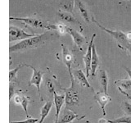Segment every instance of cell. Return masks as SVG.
<instances>
[{
    "mask_svg": "<svg viewBox=\"0 0 131 123\" xmlns=\"http://www.w3.org/2000/svg\"><path fill=\"white\" fill-rule=\"evenodd\" d=\"M55 35L56 34L54 32H52V30H48L44 33H42V34H39L34 37H31V38L20 41L19 43L10 46L9 51L10 53H12L40 47L46 44L48 41L52 39V37H54Z\"/></svg>",
    "mask_w": 131,
    "mask_h": 123,
    "instance_id": "cell-1",
    "label": "cell"
},
{
    "mask_svg": "<svg viewBox=\"0 0 131 123\" xmlns=\"http://www.w3.org/2000/svg\"><path fill=\"white\" fill-rule=\"evenodd\" d=\"M71 76V86L69 88L64 89L66 95V106L69 108L70 107L77 106L80 102V94L75 85V78L72 72H69Z\"/></svg>",
    "mask_w": 131,
    "mask_h": 123,
    "instance_id": "cell-2",
    "label": "cell"
},
{
    "mask_svg": "<svg viewBox=\"0 0 131 123\" xmlns=\"http://www.w3.org/2000/svg\"><path fill=\"white\" fill-rule=\"evenodd\" d=\"M92 22L96 23L97 26L99 28H101L102 30H104L105 32L108 33L109 35H112L113 38L119 43V46H120L121 48H122L123 49H125L126 50V48H128V46L130 44V42L128 40V39H127L126 34L123 33L121 30H109V29L102 26V25H100L99 23H98L95 20V18H93V17H92Z\"/></svg>",
    "mask_w": 131,
    "mask_h": 123,
    "instance_id": "cell-3",
    "label": "cell"
},
{
    "mask_svg": "<svg viewBox=\"0 0 131 123\" xmlns=\"http://www.w3.org/2000/svg\"><path fill=\"white\" fill-rule=\"evenodd\" d=\"M25 67H28L33 70V75L32 77L30 80V84L29 85H35L37 89H38V92L39 94V97L41 98V101L43 100V98H42V95H41L40 93V85H41V82H42V79H43V74L45 73V71H41V70L36 69L35 67H33L32 65L30 64H25Z\"/></svg>",
    "mask_w": 131,
    "mask_h": 123,
    "instance_id": "cell-4",
    "label": "cell"
},
{
    "mask_svg": "<svg viewBox=\"0 0 131 123\" xmlns=\"http://www.w3.org/2000/svg\"><path fill=\"white\" fill-rule=\"evenodd\" d=\"M37 35L35 34H28L26 31H24L22 29L19 27L12 26H11L9 27V41L12 42V41L16 40H24L31 37H34Z\"/></svg>",
    "mask_w": 131,
    "mask_h": 123,
    "instance_id": "cell-5",
    "label": "cell"
},
{
    "mask_svg": "<svg viewBox=\"0 0 131 123\" xmlns=\"http://www.w3.org/2000/svg\"><path fill=\"white\" fill-rule=\"evenodd\" d=\"M10 20H20V22H23L27 26L40 29H46L48 25L47 22H44L43 20L34 17H12V16H11Z\"/></svg>",
    "mask_w": 131,
    "mask_h": 123,
    "instance_id": "cell-6",
    "label": "cell"
},
{
    "mask_svg": "<svg viewBox=\"0 0 131 123\" xmlns=\"http://www.w3.org/2000/svg\"><path fill=\"white\" fill-rule=\"evenodd\" d=\"M66 31H67V34H69L73 38L74 42H75L76 46L79 48L80 50H83V45L84 44V43H86V39L84 37L82 36L75 29L68 26H66Z\"/></svg>",
    "mask_w": 131,
    "mask_h": 123,
    "instance_id": "cell-7",
    "label": "cell"
},
{
    "mask_svg": "<svg viewBox=\"0 0 131 123\" xmlns=\"http://www.w3.org/2000/svg\"><path fill=\"white\" fill-rule=\"evenodd\" d=\"M96 34H93L92 36V39L90 40V43L88 46L87 52H86L85 55L84 56V68L86 71V76L89 77L90 76V71H91V61H92V48L93 45V40L95 38Z\"/></svg>",
    "mask_w": 131,
    "mask_h": 123,
    "instance_id": "cell-8",
    "label": "cell"
},
{
    "mask_svg": "<svg viewBox=\"0 0 131 123\" xmlns=\"http://www.w3.org/2000/svg\"><path fill=\"white\" fill-rule=\"evenodd\" d=\"M94 98H95V100H96V102H97V104L100 105L103 117H106L105 108H106V106L111 102L112 98H111V97L106 93L100 92V91L95 93V94H94Z\"/></svg>",
    "mask_w": 131,
    "mask_h": 123,
    "instance_id": "cell-9",
    "label": "cell"
},
{
    "mask_svg": "<svg viewBox=\"0 0 131 123\" xmlns=\"http://www.w3.org/2000/svg\"><path fill=\"white\" fill-rule=\"evenodd\" d=\"M53 100H54V105H55V121L53 123H57L58 121V118H59V114L61 110V108L64 104V102H66V95L62 94V95H60V94H57L56 91L53 92Z\"/></svg>",
    "mask_w": 131,
    "mask_h": 123,
    "instance_id": "cell-10",
    "label": "cell"
},
{
    "mask_svg": "<svg viewBox=\"0 0 131 123\" xmlns=\"http://www.w3.org/2000/svg\"><path fill=\"white\" fill-rule=\"evenodd\" d=\"M62 47V57H63V61L64 63L68 68L69 72L71 71V67L74 63H75V56L73 55V53L69 50L68 48H66L64 45H61Z\"/></svg>",
    "mask_w": 131,
    "mask_h": 123,
    "instance_id": "cell-11",
    "label": "cell"
},
{
    "mask_svg": "<svg viewBox=\"0 0 131 123\" xmlns=\"http://www.w3.org/2000/svg\"><path fill=\"white\" fill-rule=\"evenodd\" d=\"M13 100H14L16 104L20 105L22 107L23 110L25 111V112H26V114L27 118L30 117V116H29V113H28V110H27L28 104H29V102H30V98L27 97V96L23 95V94H20V93H17V94H16L14 95Z\"/></svg>",
    "mask_w": 131,
    "mask_h": 123,
    "instance_id": "cell-12",
    "label": "cell"
},
{
    "mask_svg": "<svg viewBox=\"0 0 131 123\" xmlns=\"http://www.w3.org/2000/svg\"><path fill=\"white\" fill-rule=\"evenodd\" d=\"M79 117H80L79 115L75 114L73 111L66 108L63 111L62 116H61V119L58 120V121L57 123H70L73 121H75V119H80Z\"/></svg>",
    "mask_w": 131,
    "mask_h": 123,
    "instance_id": "cell-13",
    "label": "cell"
},
{
    "mask_svg": "<svg viewBox=\"0 0 131 123\" xmlns=\"http://www.w3.org/2000/svg\"><path fill=\"white\" fill-rule=\"evenodd\" d=\"M57 16H58L59 18L61 20H63V22H67V23H71V24L76 25V26H79L81 27L80 22L76 18H75V16H74L72 14H71L68 12L60 11L59 12H57Z\"/></svg>",
    "mask_w": 131,
    "mask_h": 123,
    "instance_id": "cell-14",
    "label": "cell"
},
{
    "mask_svg": "<svg viewBox=\"0 0 131 123\" xmlns=\"http://www.w3.org/2000/svg\"><path fill=\"white\" fill-rule=\"evenodd\" d=\"M74 78L78 81V83H80L82 86L86 88H91V85L89 83L87 76L84 73V71L82 70L79 69V70H75L73 73Z\"/></svg>",
    "mask_w": 131,
    "mask_h": 123,
    "instance_id": "cell-15",
    "label": "cell"
},
{
    "mask_svg": "<svg viewBox=\"0 0 131 123\" xmlns=\"http://www.w3.org/2000/svg\"><path fill=\"white\" fill-rule=\"evenodd\" d=\"M92 51H93V54H92L91 71H90V76L94 77L96 75V71H97V69L98 67V65H99V57H98L97 53L96 48H95V45L94 44L93 45Z\"/></svg>",
    "mask_w": 131,
    "mask_h": 123,
    "instance_id": "cell-16",
    "label": "cell"
},
{
    "mask_svg": "<svg viewBox=\"0 0 131 123\" xmlns=\"http://www.w3.org/2000/svg\"><path fill=\"white\" fill-rule=\"evenodd\" d=\"M75 6L79 9L82 17L84 19L85 22H87L89 23L90 22H92V16H89L88 10L86 9L84 4L81 2V0H75Z\"/></svg>",
    "mask_w": 131,
    "mask_h": 123,
    "instance_id": "cell-17",
    "label": "cell"
},
{
    "mask_svg": "<svg viewBox=\"0 0 131 123\" xmlns=\"http://www.w3.org/2000/svg\"><path fill=\"white\" fill-rule=\"evenodd\" d=\"M52 101H48L46 102V104H44V105L42 107V108L40 110V115H39V123H43V121L45 120V118L48 117V115L50 112V110L52 108Z\"/></svg>",
    "mask_w": 131,
    "mask_h": 123,
    "instance_id": "cell-18",
    "label": "cell"
},
{
    "mask_svg": "<svg viewBox=\"0 0 131 123\" xmlns=\"http://www.w3.org/2000/svg\"><path fill=\"white\" fill-rule=\"evenodd\" d=\"M46 30H56L59 33V35L67 34V31H66V25H64L62 23L48 24Z\"/></svg>",
    "mask_w": 131,
    "mask_h": 123,
    "instance_id": "cell-19",
    "label": "cell"
},
{
    "mask_svg": "<svg viewBox=\"0 0 131 123\" xmlns=\"http://www.w3.org/2000/svg\"><path fill=\"white\" fill-rule=\"evenodd\" d=\"M99 81L103 89V92L107 94V86H108V76L107 73L104 70H101L99 73Z\"/></svg>",
    "mask_w": 131,
    "mask_h": 123,
    "instance_id": "cell-20",
    "label": "cell"
},
{
    "mask_svg": "<svg viewBox=\"0 0 131 123\" xmlns=\"http://www.w3.org/2000/svg\"><path fill=\"white\" fill-rule=\"evenodd\" d=\"M119 89L121 90L125 89V90H131V80H119L115 81Z\"/></svg>",
    "mask_w": 131,
    "mask_h": 123,
    "instance_id": "cell-21",
    "label": "cell"
},
{
    "mask_svg": "<svg viewBox=\"0 0 131 123\" xmlns=\"http://www.w3.org/2000/svg\"><path fill=\"white\" fill-rule=\"evenodd\" d=\"M23 67H25L24 63L17 66V67H16V68H14V69L10 70V71H9V82H10V83H12V81L14 82L16 80V74H17L20 68H22Z\"/></svg>",
    "mask_w": 131,
    "mask_h": 123,
    "instance_id": "cell-22",
    "label": "cell"
},
{
    "mask_svg": "<svg viewBox=\"0 0 131 123\" xmlns=\"http://www.w3.org/2000/svg\"><path fill=\"white\" fill-rule=\"evenodd\" d=\"M108 123H131V116H125L121 117L114 120H107Z\"/></svg>",
    "mask_w": 131,
    "mask_h": 123,
    "instance_id": "cell-23",
    "label": "cell"
},
{
    "mask_svg": "<svg viewBox=\"0 0 131 123\" xmlns=\"http://www.w3.org/2000/svg\"><path fill=\"white\" fill-rule=\"evenodd\" d=\"M74 4H75V2L71 1V0H66L65 2L61 3V7L66 10V12H70L72 11L74 8V6H75Z\"/></svg>",
    "mask_w": 131,
    "mask_h": 123,
    "instance_id": "cell-24",
    "label": "cell"
},
{
    "mask_svg": "<svg viewBox=\"0 0 131 123\" xmlns=\"http://www.w3.org/2000/svg\"><path fill=\"white\" fill-rule=\"evenodd\" d=\"M121 108L124 111V112L127 114L128 116H131V104H129L128 102H122Z\"/></svg>",
    "mask_w": 131,
    "mask_h": 123,
    "instance_id": "cell-25",
    "label": "cell"
},
{
    "mask_svg": "<svg viewBox=\"0 0 131 123\" xmlns=\"http://www.w3.org/2000/svg\"><path fill=\"white\" fill-rule=\"evenodd\" d=\"M45 85L47 86L48 89L50 91L51 94H53V92L56 91L54 89V85H53V82L52 81L51 79H48L47 80H45Z\"/></svg>",
    "mask_w": 131,
    "mask_h": 123,
    "instance_id": "cell-26",
    "label": "cell"
},
{
    "mask_svg": "<svg viewBox=\"0 0 131 123\" xmlns=\"http://www.w3.org/2000/svg\"><path fill=\"white\" fill-rule=\"evenodd\" d=\"M39 120L38 118H30L28 117L26 120L22 121H11L10 123H39Z\"/></svg>",
    "mask_w": 131,
    "mask_h": 123,
    "instance_id": "cell-27",
    "label": "cell"
},
{
    "mask_svg": "<svg viewBox=\"0 0 131 123\" xmlns=\"http://www.w3.org/2000/svg\"><path fill=\"white\" fill-rule=\"evenodd\" d=\"M14 94V85H12V83H10V86H9V100L11 101L12 96Z\"/></svg>",
    "mask_w": 131,
    "mask_h": 123,
    "instance_id": "cell-28",
    "label": "cell"
},
{
    "mask_svg": "<svg viewBox=\"0 0 131 123\" xmlns=\"http://www.w3.org/2000/svg\"><path fill=\"white\" fill-rule=\"evenodd\" d=\"M124 68H125V71H127V73H128V75H129V78H130V80H131V70H130L129 68H128L127 67H125Z\"/></svg>",
    "mask_w": 131,
    "mask_h": 123,
    "instance_id": "cell-29",
    "label": "cell"
},
{
    "mask_svg": "<svg viewBox=\"0 0 131 123\" xmlns=\"http://www.w3.org/2000/svg\"><path fill=\"white\" fill-rule=\"evenodd\" d=\"M126 36H127V39H128V40L131 43V32L126 33Z\"/></svg>",
    "mask_w": 131,
    "mask_h": 123,
    "instance_id": "cell-30",
    "label": "cell"
},
{
    "mask_svg": "<svg viewBox=\"0 0 131 123\" xmlns=\"http://www.w3.org/2000/svg\"><path fill=\"white\" fill-rule=\"evenodd\" d=\"M106 122H107V120H106L105 118H102L98 121V123H106Z\"/></svg>",
    "mask_w": 131,
    "mask_h": 123,
    "instance_id": "cell-31",
    "label": "cell"
},
{
    "mask_svg": "<svg viewBox=\"0 0 131 123\" xmlns=\"http://www.w3.org/2000/svg\"><path fill=\"white\" fill-rule=\"evenodd\" d=\"M126 50H127V51H129V53L131 54V43L129 44V45L128 46V48H126Z\"/></svg>",
    "mask_w": 131,
    "mask_h": 123,
    "instance_id": "cell-32",
    "label": "cell"
},
{
    "mask_svg": "<svg viewBox=\"0 0 131 123\" xmlns=\"http://www.w3.org/2000/svg\"><path fill=\"white\" fill-rule=\"evenodd\" d=\"M85 123H91V122H90L89 121H85Z\"/></svg>",
    "mask_w": 131,
    "mask_h": 123,
    "instance_id": "cell-33",
    "label": "cell"
},
{
    "mask_svg": "<svg viewBox=\"0 0 131 123\" xmlns=\"http://www.w3.org/2000/svg\"><path fill=\"white\" fill-rule=\"evenodd\" d=\"M130 1H131V0H130Z\"/></svg>",
    "mask_w": 131,
    "mask_h": 123,
    "instance_id": "cell-34",
    "label": "cell"
}]
</instances>
